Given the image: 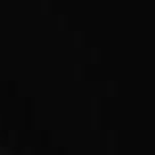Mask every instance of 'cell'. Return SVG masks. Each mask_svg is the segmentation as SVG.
I'll list each match as a JSON object with an SVG mask.
<instances>
[{
    "label": "cell",
    "mask_w": 155,
    "mask_h": 155,
    "mask_svg": "<svg viewBox=\"0 0 155 155\" xmlns=\"http://www.w3.org/2000/svg\"><path fill=\"white\" fill-rule=\"evenodd\" d=\"M0 155H2V153H0Z\"/></svg>",
    "instance_id": "cell-1"
}]
</instances>
